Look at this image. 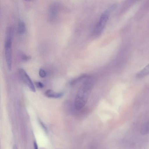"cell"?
Here are the masks:
<instances>
[{"mask_svg": "<svg viewBox=\"0 0 149 149\" xmlns=\"http://www.w3.org/2000/svg\"><path fill=\"white\" fill-rule=\"evenodd\" d=\"M90 78H88L78 91L74 102V106L77 110L82 108L87 102L93 85Z\"/></svg>", "mask_w": 149, "mask_h": 149, "instance_id": "cell-1", "label": "cell"}, {"mask_svg": "<svg viewBox=\"0 0 149 149\" xmlns=\"http://www.w3.org/2000/svg\"><path fill=\"white\" fill-rule=\"evenodd\" d=\"M13 34V29L9 26L7 29L5 44V54L7 68L9 70L11 68V45Z\"/></svg>", "mask_w": 149, "mask_h": 149, "instance_id": "cell-2", "label": "cell"}, {"mask_svg": "<svg viewBox=\"0 0 149 149\" xmlns=\"http://www.w3.org/2000/svg\"><path fill=\"white\" fill-rule=\"evenodd\" d=\"M109 14V11L106 10L101 15L94 31V34L95 36H98L102 31L108 20Z\"/></svg>", "mask_w": 149, "mask_h": 149, "instance_id": "cell-3", "label": "cell"}, {"mask_svg": "<svg viewBox=\"0 0 149 149\" xmlns=\"http://www.w3.org/2000/svg\"><path fill=\"white\" fill-rule=\"evenodd\" d=\"M20 77L22 81L33 92H36V89L31 80L25 70L22 68L19 70Z\"/></svg>", "mask_w": 149, "mask_h": 149, "instance_id": "cell-4", "label": "cell"}, {"mask_svg": "<svg viewBox=\"0 0 149 149\" xmlns=\"http://www.w3.org/2000/svg\"><path fill=\"white\" fill-rule=\"evenodd\" d=\"M58 12L57 6L56 4L53 3L50 6L49 11V18L52 21L55 20L56 17Z\"/></svg>", "mask_w": 149, "mask_h": 149, "instance_id": "cell-5", "label": "cell"}, {"mask_svg": "<svg viewBox=\"0 0 149 149\" xmlns=\"http://www.w3.org/2000/svg\"><path fill=\"white\" fill-rule=\"evenodd\" d=\"M46 96L49 97L54 98H59L62 97L63 95L62 93H56L52 90H48L45 93Z\"/></svg>", "mask_w": 149, "mask_h": 149, "instance_id": "cell-6", "label": "cell"}, {"mask_svg": "<svg viewBox=\"0 0 149 149\" xmlns=\"http://www.w3.org/2000/svg\"><path fill=\"white\" fill-rule=\"evenodd\" d=\"M149 74V64L138 72L136 75L137 78H142Z\"/></svg>", "mask_w": 149, "mask_h": 149, "instance_id": "cell-7", "label": "cell"}, {"mask_svg": "<svg viewBox=\"0 0 149 149\" xmlns=\"http://www.w3.org/2000/svg\"><path fill=\"white\" fill-rule=\"evenodd\" d=\"M26 31V26L24 22L21 19L18 21L17 27V32L19 34H22Z\"/></svg>", "mask_w": 149, "mask_h": 149, "instance_id": "cell-8", "label": "cell"}, {"mask_svg": "<svg viewBox=\"0 0 149 149\" xmlns=\"http://www.w3.org/2000/svg\"><path fill=\"white\" fill-rule=\"evenodd\" d=\"M90 77V76L86 74H83L81 76L79 77L75 78L73 80H72L70 83V84L71 85H73L75 84L76 83H77V82L80 80H82V79L85 78L86 79Z\"/></svg>", "mask_w": 149, "mask_h": 149, "instance_id": "cell-9", "label": "cell"}, {"mask_svg": "<svg viewBox=\"0 0 149 149\" xmlns=\"http://www.w3.org/2000/svg\"><path fill=\"white\" fill-rule=\"evenodd\" d=\"M39 73L40 76L42 78L45 77L46 76V72L42 69H40L39 70Z\"/></svg>", "mask_w": 149, "mask_h": 149, "instance_id": "cell-10", "label": "cell"}, {"mask_svg": "<svg viewBox=\"0 0 149 149\" xmlns=\"http://www.w3.org/2000/svg\"><path fill=\"white\" fill-rule=\"evenodd\" d=\"M31 58V57L30 56H28L25 54H22V58L23 60L26 61L29 60Z\"/></svg>", "mask_w": 149, "mask_h": 149, "instance_id": "cell-11", "label": "cell"}, {"mask_svg": "<svg viewBox=\"0 0 149 149\" xmlns=\"http://www.w3.org/2000/svg\"><path fill=\"white\" fill-rule=\"evenodd\" d=\"M36 85L37 87L39 88H42L43 87V85L40 82H36Z\"/></svg>", "mask_w": 149, "mask_h": 149, "instance_id": "cell-12", "label": "cell"}, {"mask_svg": "<svg viewBox=\"0 0 149 149\" xmlns=\"http://www.w3.org/2000/svg\"><path fill=\"white\" fill-rule=\"evenodd\" d=\"M40 124L43 127V128L44 129V130L45 131H47V128L46 127L45 125L41 121H40Z\"/></svg>", "mask_w": 149, "mask_h": 149, "instance_id": "cell-13", "label": "cell"}, {"mask_svg": "<svg viewBox=\"0 0 149 149\" xmlns=\"http://www.w3.org/2000/svg\"><path fill=\"white\" fill-rule=\"evenodd\" d=\"M34 149H38V145L36 142H34Z\"/></svg>", "mask_w": 149, "mask_h": 149, "instance_id": "cell-14", "label": "cell"}, {"mask_svg": "<svg viewBox=\"0 0 149 149\" xmlns=\"http://www.w3.org/2000/svg\"><path fill=\"white\" fill-rule=\"evenodd\" d=\"M13 149H18V148L16 146L14 145L13 148Z\"/></svg>", "mask_w": 149, "mask_h": 149, "instance_id": "cell-15", "label": "cell"}]
</instances>
